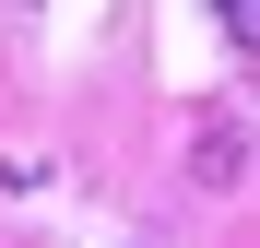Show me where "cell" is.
Segmentation results:
<instances>
[{
    "mask_svg": "<svg viewBox=\"0 0 260 248\" xmlns=\"http://www.w3.org/2000/svg\"><path fill=\"white\" fill-rule=\"evenodd\" d=\"M213 12H225V48H248V0H213Z\"/></svg>",
    "mask_w": 260,
    "mask_h": 248,
    "instance_id": "6da1fadb",
    "label": "cell"
}]
</instances>
